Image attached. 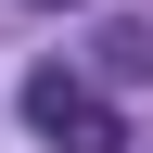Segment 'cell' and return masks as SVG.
<instances>
[{"label":"cell","mask_w":153,"mask_h":153,"mask_svg":"<svg viewBox=\"0 0 153 153\" xmlns=\"http://www.w3.org/2000/svg\"><path fill=\"white\" fill-rule=\"evenodd\" d=\"M26 128H38L51 153H128V115H115L89 76H64V64H38V76H26Z\"/></svg>","instance_id":"cell-1"},{"label":"cell","mask_w":153,"mask_h":153,"mask_svg":"<svg viewBox=\"0 0 153 153\" xmlns=\"http://www.w3.org/2000/svg\"><path fill=\"white\" fill-rule=\"evenodd\" d=\"M102 76H153V26L115 13V26H102Z\"/></svg>","instance_id":"cell-2"},{"label":"cell","mask_w":153,"mask_h":153,"mask_svg":"<svg viewBox=\"0 0 153 153\" xmlns=\"http://www.w3.org/2000/svg\"><path fill=\"white\" fill-rule=\"evenodd\" d=\"M26 13H76V0H26Z\"/></svg>","instance_id":"cell-3"}]
</instances>
